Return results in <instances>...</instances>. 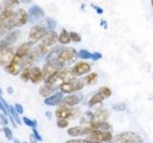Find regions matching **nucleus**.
I'll list each match as a JSON object with an SVG mask.
<instances>
[{
	"label": "nucleus",
	"instance_id": "obj_19",
	"mask_svg": "<svg viewBox=\"0 0 153 143\" xmlns=\"http://www.w3.org/2000/svg\"><path fill=\"white\" fill-rule=\"evenodd\" d=\"M82 97H83L81 94H69L63 98L61 104L68 107H74L82 100Z\"/></svg>",
	"mask_w": 153,
	"mask_h": 143
},
{
	"label": "nucleus",
	"instance_id": "obj_22",
	"mask_svg": "<svg viewBox=\"0 0 153 143\" xmlns=\"http://www.w3.org/2000/svg\"><path fill=\"white\" fill-rule=\"evenodd\" d=\"M10 119H11V122L13 124V126L14 128H16L17 125H21L22 124V120L20 116H19V114L16 112V108H14V106H10V109H9V116Z\"/></svg>",
	"mask_w": 153,
	"mask_h": 143
},
{
	"label": "nucleus",
	"instance_id": "obj_47",
	"mask_svg": "<svg viewBox=\"0 0 153 143\" xmlns=\"http://www.w3.org/2000/svg\"><path fill=\"white\" fill-rule=\"evenodd\" d=\"M7 92L9 94H13V88L12 87V86H8L7 87Z\"/></svg>",
	"mask_w": 153,
	"mask_h": 143
},
{
	"label": "nucleus",
	"instance_id": "obj_1",
	"mask_svg": "<svg viewBox=\"0 0 153 143\" xmlns=\"http://www.w3.org/2000/svg\"><path fill=\"white\" fill-rule=\"evenodd\" d=\"M28 22H29L28 12H26L25 10L21 8L16 9L13 13L12 15L4 22V25L1 30H0V36L5 35L9 32L13 31L14 28H19L26 25Z\"/></svg>",
	"mask_w": 153,
	"mask_h": 143
},
{
	"label": "nucleus",
	"instance_id": "obj_31",
	"mask_svg": "<svg viewBox=\"0 0 153 143\" xmlns=\"http://www.w3.org/2000/svg\"><path fill=\"white\" fill-rule=\"evenodd\" d=\"M30 68L31 67H26V68H24L20 73V74H19L20 75V79L25 81V82L30 81Z\"/></svg>",
	"mask_w": 153,
	"mask_h": 143
},
{
	"label": "nucleus",
	"instance_id": "obj_7",
	"mask_svg": "<svg viewBox=\"0 0 153 143\" xmlns=\"http://www.w3.org/2000/svg\"><path fill=\"white\" fill-rule=\"evenodd\" d=\"M117 143H128V142H137V143H143V139L141 136H139L136 133L132 132H126L121 133L115 136Z\"/></svg>",
	"mask_w": 153,
	"mask_h": 143
},
{
	"label": "nucleus",
	"instance_id": "obj_55",
	"mask_svg": "<svg viewBox=\"0 0 153 143\" xmlns=\"http://www.w3.org/2000/svg\"><path fill=\"white\" fill-rule=\"evenodd\" d=\"M151 5H152V7H153V0H151Z\"/></svg>",
	"mask_w": 153,
	"mask_h": 143
},
{
	"label": "nucleus",
	"instance_id": "obj_44",
	"mask_svg": "<svg viewBox=\"0 0 153 143\" xmlns=\"http://www.w3.org/2000/svg\"><path fill=\"white\" fill-rule=\"evenodd\" d=\"M65 143H89V139H70L67 140Z\"/></svg>",
	"mask_w": 153,
	"mask_h": 143
},
{
	"label": "nucleus",
	"instance_id": "obj_51",
	"mask_svg": "<svg viewBox=\"0 0 153 143\" xmlns=\"http://www.w3.org/2000/svg\"><path fill=\"white\" fill-rule=\"evenodd\" d=\"M3 25H4V21L2 20L1 18H0V30H1V29H2Z\"/></svg>",
	"mask_w": 153,
	"mask_h": 143
},
{
	"label": "nucleus",
	"instance_id": "obj_4",
	"mask_svg": "<svg viewBox=\"0 0 153 143\" xmlns=\"http://www.w3.org/2000/svg\"><path fill=\"white\" fill-rule=\"evenodd\" d=\"M63 66H62L59 61L57 62H46V64L43 66V80L45 82H48L52 77L59 73V71L62 70Z\"/></svg>",
	"mask_w": 153,
	"mask_h": 143
},
{
	"label": "nucleus",
	"instance_id": "obj_18",
	"mask_svg": "<svg viewBox=\"0 0 153 143\" xmlns=\"http://www.w3.org/2000/svg\"><path fill=\"white\" fill-rule=\"evenodd\" d=\"M43 79V72L37 66H33L30 68V81L33 84L39 83Z\"/></svg>",
	"mask_w": 153,
	"mask_h": 143
},
{
	"label": "nucleus",
	"instance_id": "obj_3",
	"mask_svg": "<svg viewBox=\"0 0 153 143\" xmlns=\"http://www.w3.org/2000/svg\"><path fill=\"white\" fill-rule=\"evenodd\" d=\"M24 68H25V58L16 55L13 56V60L10 62V64L5 67L4 69L10 74L18 75L20 74Z\"/></svg>",
	"mask_w": 153,
	"mask_h": 143
},
{
	"label": "nucleus",
	"instance_id": "obj_32",
	"mask_svg": "<svg viewBox=\"0 0 153 143\" xmlns=\"http://www.w3.org/2000/svg\"><path fill=\"white\" fill-rule=\"evenodd\" d=\"M22 122L25 124V125L31 127V128H36V126H37V121L36 119H31L27 116H23Z\"/></svg>",
	"mask_w": 153,
	"mask_h": 143
},
{
	"label": "nucleus",
	"instance_id": "obj_54",
	"mask_svg": "<svg viewBox=\"0 0 153 143\" xmlns=\"http://www.w3.org/2000/svg\"><path fill=\"white\" fill-rule=\"evenodd\" d=\"M3 94V92H2V89L0 88V95H2Z\"/></svg>",
	"mask_w": 153,
	"mask_h": 143
},
{
	"label": "nucleus",
	"instance_id": "obj_26",
	"mask_svg": "<svg viewBox=\"0 0 153 143\" xmlns=\"http://www.w3.org/2000/svg\"><path fill=\"white\" fill-rule=\"evenodd\" d=\"M89 126L92 128L93 132H95V131H109L110 129H111L110 124L106 121L100 122V123H91Z\"/></svg>",
	"mask_w": 153,
	"mask_h": 143
},
{
	"label": "nucleus",
	"instance_id": "obj_23",
	"mask_svg": "<svg viewBox=\"0 0 153 143\" xmlns=\"http://www.w3.org/2000/svg\"><path fill=\"white\" fill-rule=\"evenodd\" d=\"M109 116L108 111L105 109H100L97 112L94 113L93 116V121L92 123H100V122H104L107 120Z\"/></svg>",
	"mask_w": 153,
	"mask_h": 143
},
{
	"label": "nucleus",
	"instance_id": "obj_25",
	"mask_svg": "<svg viewBox=\"0 0 153 143\" xmlns=\"http://www.w3.org/2000/svg\"><path fill=\"white\" fill-rule=\"evenodd\" d=\"M56 90V89H55L51 84L45 83L43 86H41V88L39 89V94L43 97H50L51 94H53V93H54Z\"/></svg>",
	"mask_w": 153,
	"mask_h": 143
},
{
	"label": "nucleus",
	"instance_id": "obj_53",
	"mask_svg": "<svg viewBox=\"0 0 153 143\" xmlns=\"http://www.w3.org/2000/svg\"><path fill=\"white\" fill-rule=\"evenodd\" d=\"M13 143H22V142H20L18 139H13Z\"/></svg>",
	"mask_w": 153,
	"mask_h": 143
},
{
	"label": "nucleus",
	"instance_id": "obj_35",
	"mask_svg": "<svg viewBox=\"0 0 153 143\" xmlns=\"http://www.w3.org/2000/svg\"><path fill=\"white\" fill-rule=\"evenodd\" d=\"M69 125V122L67 119H64V118H57L56 120V126L60 128V129H64V128H67Z\"/></svg>",
	"mask_w": 153,
	"mask_h": 143
},
{
	"label": "nucleus",
	"instance_id": "obj_27",
	"mask_svg": "<svg viewBox=\"0 0 153 143\" xmlns=\"http://www.w3.org/2000/svg\"><path fill=\"white\" fill-rule=\"evenodd\" d=\"M70 41H71L70 33L67 32V31L64 30V29H62L59 35V42L61 45H66V44H68V43H70Z\"/></svg>",
	"mask_w": 153,
	"mask_h": 143
},
{
	"label": "nucleus",
	"instance_id": "obj_12",
	"mask_svg": "<svg viewBox=\"0 0 153 143\" xmlns=\"http://www.w3.org/2000/svg\"><path fill=\"white\" fill-rule=\"evenodd\" d=\"M14 55H16V50L13 47H9L4 51L0 52V66L3 68L8 66L10 62L13 60Z\"/></svg>",
	"mask_w": 153,
	"mask_h": 143
},
{
	"label": "nucleus",
	"instance_id": "obj_14",
	"mask_svg": "<svg viewBox=\"0 0 153 143\" xmlns=\"http://www.w3.org/2000/svg\"><path fill=\"white\" fill-rule=\"evenodd\" d=\"M75 114L74 109H72V107L65 106V105L60 104V106L56 110V118H64L68 119L70 117L73 116V114Z\"/></svg>",
	"mask_w": 153,
	"mask_h": 143
},
{
	"label": "nucleus",
	"instance_id": "obj_11",
	"mask_svg": "<svg viewBox=\"0 0 153 143\" xmlns=\"http://www.w3.org/2000/svg\"><path fill=\"white\" fill-rule=\"evenodd\" d=\"M28 16H29V22L35 23L40 18L45 16V13L43 9L40 8L37 5H33L28 10Z\"/></svg>",
	"mask_w": 153,
	"mask_h": 143
},
{
	"label": "nucleus",
	"instance_id": "obj_17",
	"mask_svg": "<svg viewBox=\"0 0 153 143\" xmlns=\"http://www.w3.org/2000/svg\"><path fill=\"white\" fill-rule=\"evenodd\" d=\"M59 41V35L55 31H49L47 32L45 36L42 38L41 43L44 44L46 47H52Z\"/></svg>",
	"mask_w": 153,
	"mask_h": 143
},
{
	"label": "nucleus",
	"instance_id": "obj_33",
	"mask_svg": "<svg viewBox=\"0 0 153 143\" xmlns=\"http://www.w3.org/2000/svg\"><path fill=\"white\" fill-rule=\"evenodd\" d=\"M99 93H100V94H102V97H104V99H105V98H107V97H109L110 95L112 94L111 90H110L108 87H102V88L100 89Z\"/></svg>",
	"mask_w": 153,
	"mask_h": 143
},
{
	"label": "nucleus",
	"instance_id": "obj_45",
	"mask_svg": "<svg viewBox=\"0 0 153 143\" xmlns=\"http://www.w3.org/2000/svg\"><path fill=\"white\" fill-rule=\"evenodd\" d=\"M14 108H16V112L19 114H22L24 113V108L21 104H19V103H16V105H14Z\"/></svg>",
	"mask_w": 153,
	"mask_h": 143
},
{
	"label": "nucleus",
	"instance_id": "obj_8",
	"mask_svg": "<svg viewBox=\"0 0 153 143\" xmlns=\"http://www.w3.org/2000/svg\"><path fill=\"white\" fill-rule=\"evenodd\" d=\"M83 87H84V84L82 81L74 79L67 83H64L63 85H61L59 89L63 94H72V93L82 90Z\"/></svg>",
	"mask_w": 153,
	"mask_h": 143
},
{
	"label": "nucleus",
	"instance_id": "obj_56",
	"mask_svg": "<svg viewBox=\"0 0 153 143\" xmlns=\"http://www.w3.org/2000/svg\"><path fill=\"white\" fill-rule=\"evenodd\" d=\"M128 143H137V142H128Z\"/></svg>",
	"mask_w": 153,
	"mask_h": 143
},
{
	"label": "nucleus",
	"instance_id": "obj_49",
	"mask_svg": "<svg viewBox=\"0 0 153 143\" xmlns=\"http://www.w3.org/2000/svg\"><path fill=\"white\" fill-rule=\"evenodd\" d=\"M20 3H23V4H30L32 2V0H19Z\"/></svg>",
	"mask_w": 153,
	"mask_h": 143
},
{
	"label": "nucleus",
	"instance_id": "obj_6",
	"mask_svg": "<svg viewBox=\"0 0 153 143\" xmlns=\"http://www.w3.org/2000/svg\"><path fill=\"white\" fill-rule=\"evenodd\" d=\"M46 33H47V29L44 26L35 25L31 28L30 32H29L28 41H30L33 44H35V43L38 42L39 40H42V38L45 36Z\"/></svg>",
	"mask_w": 153,
	"mask_h": 143
},
{
	"label": "nucleus",
	"instance_id": "obj_28",
	"mask_svg": "<svg viewBox=\"0 0 153 143\" xmlns=\"http://www.w3.org/2000/svg\"><path fill=\"white\" fill-rule=\"evenodd\" d=\"M102 100H104V97H102V94H100V93L98 92L97 94H94L93 97H91V99L89 100V102H88V105H89V107H94V106H96V105L102 103Z\"/></svg>",
	"mask_w": 153,
	"mask_h": 143
},
{
	"label": "nucleus",
	"instance_id": "obj_57",
	"mask_svg": "<svg viewBox=\"0 0 153 143\" xmlns=\"http://www.w3.org/2000/svg\"><path fill=\"white\" fill-rule=\"evenodd\" d=\"M22 143H28V142H25V141H24V142H22Z\"/></svg>",
	"mask_w": 153,
	"mask_h": 143
},
{
	"label": "nucleus",
	"instance_id": "obj_13",
	"mask_svg": "<svg viewBox=\"0 0 153 143\" xmlns=\"http://www.w3.org/2000/svg\"><path fill=\"white\" fill-rule=\"evenodd\" d=\"M91 133H93V130L89 125H87L86 127L75 126V127H71L67 130V133L73 137L84 136V135H90Z\"/></svg>",
	"mask_w": 153,
	"mask_h": 143
},
{
	"label": "nucleus",
	"instance_id": "obj_42",
	"mask_svg": "<svg viewBox=\"0 0 153 143\" xmlns=\"http://www.w3.org/2000/svg\"><path fill=\"white\" fill-rule=\"evenodd\" d=\"M33 136H35V137L36 138V140H37V141H42V140H43V138H42L41 135H40L39 133H38V131H37V129H36V128H33Z\"/></svg>",
	"mask_w": 153,
	"mask_h": 143
},
{
	"label": "nucleus",
	"instance_id": "obj_10",
	"mask_svg": "<svg viewBox=\"0 0 153 143\" xmlns=\"http://www.w3.org/2000/svg\"><path fill=\"white\" fill-rule=\"evenodd\" d=\"M112 138V133L109 131H95L89 135V140L97 142H109Z\"/></svg>",
	"mask_w": 153,
	"mask_h": 143
},
{
	"label": "nucleus",
	"instance_id": "obj_52",
	"mask_svg": "<svg viewBox=\"0 0 153 143\" xmlns=\"http://www.w3.org/2000/svg\"><path fill=\"white\" fill-rule=\"evenodd\" d=\"M89 143H105V142H97V141H92V140H89Z\"/></svg>",
	"mask_w": 153,
	"mask_h": 143
},
{
	"label": "nucleus",
	"instance_id": "obj_30",
	"mask_svg": "<svg viewBox=\"0 0 153 143\" xmlns=\"http://www.w3.org/2000/svg\"><path fill=\"white\" fill-rule=\"evenodd\" d=\"M93 116H94L93 113L86 112L82 116V117H81L80 123L81 124H87V125H90V124L92 123V121H93Z\"/></svg>",
	"mask_w": 153,
	"mask_h": 143
},
{
	"label": "nucleus",
	"instance_id": "obj_36",
	"mask_svg": "<svg viewBox=\"0 0 153 143\" xmlns=\"http://www.w3.org/2000/svg\"><path fill=\"white\" fill-rule=\"evenodd\" d=\"M79 57L81 59H89V58H92V55L90 54V52L86 50H81L79 52L78 54Z\"/></svg>",
	"mask_w": 153,
	"mask_h": 143
},
{
	"label": "nucleus",
	"instance_id": "obj_38",
	"mask_svg": "<svg viewBox=\"0 0 153 143\" xmlns=\"http://www.w3.org/2000/svg\"><path fill=\"white\" fill-rule=\"evenodd\" d=\"M112 109L115 111H124L126 109V104H124L123 102H120L117 104H114L112 106Z\"/></svg>",
	"mask_w": 153,
	"mask_h": 143
},
{
	"label": "nucleus",
	"instance_id": "obj_29",
	"mask_svg": "<svg viewBox=\"0 0 153 143\" xmlns=\"http://www.w3.org/2000/svg\"><path fill=\"white\" fill-rule=\"evenodd\" d=\"M47 50H48V47H46L44 44L40 43L39 45L36 46V48L35 49V51H33V52H35L36 58H38V57L43 56L44 55H46L47 54Z\"/></svg>",
	"mask_w": 153,
	"mask_h": 143
},
{
	"label": "nucleus",
	"instance_id": "obj_34",
	"mask_svg": "<svg viewBox=\"0 0 153 143\" xmlns=\"http://www.w3.org/2000/svg\"><path fill=\"white\" fill-rule=\"evenodd\" d=\"M46 25H47L48 30L49 31H54L56 26V22L53 18L48 17V18H46Z\"/></svg>",
	"mask_w": 153,
	"mask_h": 143
},
{
	"label": "nucleus",
	"instance_id": "obj_50",
	"mask_svg": "<svg viewBox=\"0 0 153 143\" xmlns=\"http://www.w3.org/2000/svg\"><path fill=\"white\" fill-rule=\"evenodd\" d=\"M45 116H46V117H48L49 119H51V118H52V113H51V112H46V113H45Z\"/></svg>",
	"mask_w": 153,
	"mask_h": 143
},
{
	"label": "nucleus",
	"instance_id": "obj_9",
	"mask_svg": "<svg viewBox=\"0 0 153 143\" xmlns=\"http://www.w3.org/2000/svg\"><path fill=\"white\" fill-rule=\"evenodd\" d=\"M76 52L74 48H64V49H62L57 61L63 66L66 63L73 62L76 58Z\"/></svg>",
	"mask_w": 153,
	"mask_h": 143
},
{
	"label": "nucleus",
	"instance_id": "obj_43",
	"mask_svg": "<svg viewBox=\"0 0 153 143\" xmlns=\"http://www.w3.org/2000/svg\"><path fill=\"white\" fill-rule=\"evenodd\" d=\"M0 111H1L4 114H6L7 116H9V110L7 109L6 106H5V104L3 103L1 99H0Z\"/></svg>",
	"mask_w": 153,
	"mask_h": 143
},
{
	"label": "nucleus",
	"instance_id": "obj_37",
	"mask_svg": "<svg viewBox=\"0 0 153 143\" xmlns=\"http://www.w3.org/2000/svg\"><path fill=\"white\" fill-rule=\"evenodd\" d=\"M3 133H4V135H5V136H6V138H7L8 140H13V132H12V130L8 126H4Z\"/></svg>",
	"mask_w": 153,
	"mask_h": 143
},
{
	"label": "nucleus",
	"instance_id": "obj_46",
	"mask_svg": "<svg viewBox=\"0 0 153 143\" xmlns=\"http://www.w3.org/2000/svg\"><path fill=\"white\" fill-rule=\"evenodd\" d=\"M92 58L96 61V60H99L100 58H102V55L99 54V52H95V54L92 55Z\"/></svg>",
	"mask_w": 153,
	"mask_h": 143
},
{
	"label": "nucleus",
	"instance_id": "obj_2",
	"mask_svg": "<svg viewBox=\"0 0 153 143\" xmlns=\"http://www.w3.org/2000/svg\"><path fill=\"white\" fill-rule=\"evenodd\" d=\"M75 74L72 71H59L54 77H52L48 82L45 83H49L51 84L55 89L60 88L61 85H63L64 83L69 82V81H72L75 79Z\"/></svg>",
	"mask_w": 153,
	"mask_h": 143
},
{
	"label": "nucleus",
	"instance_id": "obj_20",
	"mask_svg": "<svg viewBox=\"0 0 153 143\" xmlns=\"http://www.w3.org/2000/svg\"><path fill=\"white\" fill-rule=\"evenodd\" d=\"M20 1L19 0H3L0 4V13L3 11H16L18 9Z\"/></svg>",
	"mask_w": 153,
	"mask_h": 143
},
{
	"label": "nucleus",
	"instance_id": "obj_5",
	"mask_svg": "<svg viewBox=\"0 0 153 143\" xmlns=\"http://www.w3.org/2000/svg\"><path fill=\"white\" fill-rule=\"evenodd\" d=\"M20 35L21 32L19 30H13L6 33L2 39H0V52L4 51L9 47H12L13 43H16L18 40Z\"/></svg>",
	"mask_w": 153,
	"mask_h": 143
},
{
	"label": "nucleus",
	"instance_id": "obj_48",
	"mask_svg": "<svg viewBox=\"0 0 153 143\" xmlns=\"http://www.w3.org/2000/svg\"><path fill=\"white\" fill-rule=\"evenodd\" d=\"M30 141H31V143H36L37 142V140H36V138L33 136V135L32 133V135L30 136Z\"/></svg>",
	"mask_w": 153,
	"mask_h": 143
},
{
	"label": "nucleus",
	"instance_id": "obj_15",
	"mask_svg": "<svg viewBox=\"0 0 153 143\" xmlns=\"http://www.w3.org/2000/svg\"><path fill=\"white\" fill-rule=\"evenodd\" d=\"M63 93H56L51 94L50 97H45L44 99V104L48 105V106H57V105L61 104L62 100H63Z\"/></svg>",
	"mask_w": 153,
	"mask_h": 143
},
{
	"label": "nucleus",
	"instance_id": "obj_24",
	"mask_svg": "<svg viewBox=\"0 0 153 143\" xmlns=\"http://www.w3.org/2000/svg\"><path fill=\"white\" fill-rule=\"evenodd\" d=\"M62 49H63V48L59 46V47H56L54 50H52L46 56V62H57Z\"/></svg>",
	"mask_w": 153,
	"mask_h": 143
},
{
	"label": "nucleus",
	"instance_id": "obj_16",
	"mask_svg": "<svg viewBox=\"0 0 153 143\" xmlns=\"http://www.w3.org/2000/svg\"><path fill=\"white\" fill-rule=\"evenodd\" d=\"M33 45V44L30 41L22 43V44L19 45L18 48L16 50V55H18V56H20V57H23V58H25L28 55H30L32 52Z\"/></svg>",
	"mask_w": 153,
	"mask_h": 143
},
{
	"label": "nucleus",
	"instance_id": "obj_21",
	"mask_svg": "<svg viewBox=\"0 0 153 143\" xmlns=\"http://www.w3.org/2000/svg\"><path fill=\"white\" fill-rule=\"evenodd\" d=\"M91 70V67L88 63H85V62H79V63H76L75 67L72 69V72L74 73L75 75H82L89 73Z\"/></svg>",
	"mask_w": 153,
	"mask_h": 143
},
{
	"label": "nucleus",
	"instance_id": "obj_39",
	"mask_svg": "<svg viewBox=\"0 0 153 143\" xmlns=\"http://www.w3.org/2000/svg\"><path fill=\"white\" fill-rule=\"evenodd\" d=\"M97 77H98V74L96 73H92V74H88L87 76H86L85 81L88 84H91V83H93L96 79H97Z\"/></svg>",
	"mask_w": 153,
	"mask_h": 143
},
{
	"label": "nucleus",
	"instance_id": "obj_40",
	"mask_svg": "<svg viewBox=\"0 0 153 143\" xmlns=\"http://www.w3.org/2000/svg\"><path fill=\"white\" fill-rule=\"evenodd\" d=\"M70 37H71V40L74 41V42H79L81 40L80 35L79 33H76L75 32H70Z\"/></svg>",
	"mask_w": 153,
	"mask_h": 143
},
{
	"label": "nucleus",
	"instance_id": "obj_41",
	"mask_svg": "<svg viewBox=\"0 0 153 143\" xmlns=\"http://www.w3.org/2000/svg\"><path fill=\"white\" fill-rule=\"evenodd\" d=\"M0 122H1L4 126H8V124H9L8 117H7L6 114H4L3 113L0 114Z\"/></svg>",
	"mask_w": 153,
	"mask_h": 143
}]
</instances>
